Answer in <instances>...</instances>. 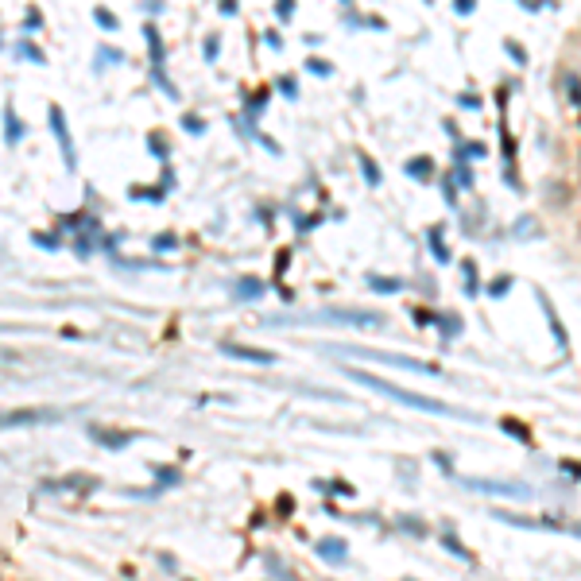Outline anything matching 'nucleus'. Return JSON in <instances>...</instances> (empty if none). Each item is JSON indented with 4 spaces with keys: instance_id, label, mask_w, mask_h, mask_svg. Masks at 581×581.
<instances>
[{
    "instance_id": "nucleus-1",
    "label": "nucleus",
    "mask_w": 581,
    "mask_h": 581,
    "mask_svg": "<svg viewBox=\"0 0 581 581\" xmlns=\"http://www.w3.org/2000/svg\"><path fill=\"white\" fill-rule=\"evenodd\" d=\"M341 372L349 376V380H356V384L372 388V392L388 395V399H395V403H403V407H415V411H423V415H446V419H469V423H473V419H477V415H469V411H457V407L442 403V399H430V395L407 392V388L392 384V380H380V376L365 372V368H341Z\"/></svg>"
},
{
    "instance_id": "nucleus-2",
    "label": "nucleus",
    "mask_w": 581,
    "mask_h": 581,
    "mask_svg": "<svg viewBox=\"0 0 581 581\" xmlns=\"http://www.w3.org/2000/svg\"><path fill=\"white\" fill-rule=\"evenodd\" d=\"M66 415L50 411V407H16V411L0 415V430H16V426H55L62 423Z\"/></svg>"
},
{
    "instance_id": "nucleus-3",
    "label": "nucleus",
    "mask_w": 581,
    "mask_h": 581,
    "mask_svg": "<svg viewBox=\"0 0 581 581\" xmlns=\"http://www.w3.org/2000/svg\"><path fill=\"white\" fill-rule=\"evenodd\" d=\"M47 120H50V132H55V140H59V148H62V163H66V171H74L78 167V148H74L70 120H66V113H62V105H50Z\"/></svg>"
},
{
    "instance_id": "nucleus-4",
    "label": "nucleus",
    "mask_w": 581,
    "mask_h": 581,
    "mask_svg": "<svg viewBox=\"0 0 581 581\" xmlns=\"http://www.w3.org/2000/svg\"><path fill=\"white\" fill-rule=\"evenodd\" d=\"M368 361H380V365H392V368H407V372H419V376H442V368L430 365V361H419V356H403V353H361Z\"/></svg>"
},
{
    "instance_id": "nucleus-5",
    "label": "nucleus",
    "mask_w": 581,
    "mask_h": 581,
    "mask_svg": "<svg viewBox=\"0 0 581 581\" xmlns=\"http://www.w3.org/2000/svg\"><path fill=\"white\" fill-rule=\"evenodd\" d=\"M465 488H477V493H493V496H520V500H527L531 496V488L520 481H481V477H469L465 481Z\"/></svg>"
},
{
    "instance_id": "nucleus-6",
    "label": "nucleus",
    "mask_w": 581,
    "mask_h": 581,
    "mask_svg": "<svg viewBox=\"0 0 581 581\" xmlns=\"http://www.w3.org/2000/svg\"><path fill=\"white\" fill-rule=\"evenodd\" d=\"M318 322H345V325H361V330H368V325H384V318L380 314H365V310H325V314H318Z\"/></svg>"
},
{
    "instance_id": "nucleus-7",
    "label": "nucleus",
    "mask_w": 581,
    "mask_h": 581,
    "mask_svg": "<svg viewBox=\"0 0 581 581\" xmlns=\"http://www.w3.org/2000/svg\"><path fill=\"white\" fill-rule=\"evenodd\" d=\"M89 438H93L97 446H105V450H124V446L136 442V434H128V430H113V426H101V423L89 426Z\"/></svg>"
},
{
    "instance_id": "nucleus-8",
    "label": "nucleus",
    "mask_w": 581,
    "mask_h": 581,
    "mask_svg": "<svg viewBox=\"0 0 581 581\" xmlns=\"http://www.w3.org/2000/svg\"><path fill=\"white\" fill-rule=\"evenodd\" d=\"M47 493H89V488H97V477L89 473H70V477H59V481H43Z\"/></svg>"
},
{
    "instance_id": "nucleus-9",
    "label": "nucleus",
    "mask_w": 581,
    "mask_h": 581,
    "mask_svg": "<svg viewBox=\"0 0 581 581\" xmlns=\"http://www.w3.org/2000/svg\"><path fill=\"white\" fill-rule=\"evenodd\" d=\"M217 349L225 356H237V361H252V365H276V353H267V349H248V345L237 341H221Z\"/></svg>"
},
{
    "instance_id": "nucleus-10",
    "label": "nucleus",
    "mask_w": 581,
    "mask_h": 581,
    "mask_svg": "<svg viewBox=\"0 0 581 581\" xmlns=\"http://www.w3.org/2000/svg\"><path fill=\"white\" fill-rule=\"evenodd\" d=\"M496 520L512 523V527H546V531H566V535H578V539H581V527H573V523H554V520H523V515H512V512H496Z\"/></svg>"
},
{
    "instance_id": "nucleus-11",
    "label": "nucleus",
    "mask_w": 581,
    "mask_h": 581,
    "mask_svg": "<svg viewBox=\"0 0 581 581\" xmlns=\"http://www.w3.org/2000/svg\"><path fill=\"white\" fill-rule=\"evenodd\" d=\"M23 136H28V124L16 117V105H12V101H4V144H8V148H16Z\"/></svg>"
},
{
    "instance_id": "nucleus-12",
    "label": "nucleus",
    "mask_w": 581,
    "mask_h": 581,
    "mask_svg": "<svg viewBox=\"0 0 581 581\" xmlns=\"http://www.w3.org/2000/svg\"><path fill=\"white\" fill-rule=\"evenodd\" d=\"M314 551L322 554L330 566H345V558H349V546H345L341 539H318V542H314Z\"/></svg>"
},
{
    "instance_id": "nucleus-13",
    "label": "nucleus",
    "mask_w": 581,
    "mask_h": 581,
    "mask_svg": "<svg viewBox=\"0 0 581 581\" xmlns=\"http://www.w3.org/2000/svg\"><path fill=\"white\" fill-rule=\"evenodd\" d=\"M144 39H148V50H151V70H163L167 66V50H163V35L155 28H144Z\"/></svg>"
},
{
    "instance_id": "nucleus-14",
    "label": "nucleus",
    "mask_w": 581,
    "mask_h": 581,
    "mask_svg": "<svg viewBox=\"0 0 581 581\" xmlns=\"http://www.w3.org/2000/svg\"><path fill=\"white\" fill-rule=\"evenodd\" d=\"M151 477H155L159 488H175V484L182 481V473H178L175 465H155V469H151Z\"/></svg>"
},
{
    "instance_id": "nucleus-15",
    "label": "nucleus",
    "mask_w": 581,
    "mask_h": 581,
    "mask_svg": "<svg viewBox=\"0 0 581 581\" xmlns=\"http://www.w3.org/2000/svg\"><path fill=\"white\" fill-rule=\"evenodd\" d=\"M148 151L159 159V163H167V159H171V144H167V136H163V132H151V136H148Z\"/></svg>"
},
{
    "instance_id": "nucleus-16",
    "label": "nucleus",
    "mask_w": 581,
    "mask_h": 581,
    "mask_svg": "<svg viewBox=\"0 0 581 581\" xmlns=\"http://www.w3.org/2000/svg\"><path fill=\"white\" fill-rule=\"evenodd\" d=\"M105 62H124V50L108 47V43H101L97 55H93V70H105Z\"/></svg>"
},
{
    "instance_id": "nucleus-17",
    "label": "nucleus",
    "mask_w": 581,
    "mask_h": 581,
    "mask_svg": "<svg viewBox=\"0 0 581 581\" xmlns=\"http://www.w3.org/2000/svg\"><path fill=\"white\" fill-rule=\"evenodd\" d=\"M16 59H31V62H35V66H47V55H43V50L35 47V43H31V39L16 43Z\"/></svg>"
},
{
    "instance_id": "nucleus-18",
    "label": "nucleus",
    "mask_w": 581,
    "mask_h": 581,
    "mask_svg": "<svg viewBox=\"0 0 581 581\" xmlns=\"http://www.w3.org/2000/svg\"><path fill=\"white\" fill-rule=\"evenodd\" d=\"M93 252H97V240H93V233H78V237H74V256L89 260Z\"/></svg>"
},
{
    "instance_id": "nucleus-19",
    "label": "nucleus",
    "mask_w": 581,
    "mask_h": 581,
    "mask_svg": "<svg viewBox=\"0 0 581 581\" xmlns=\"http://www.w3.org/2000/svg\"><path fill=\"white\" fill-rule=\"evenodd\" d=\"M233 295H237V298H260V295H264V287H260V279H237Z\"/></svg>"
},
{
    "instance_id": "nucleus-20",
    "label": "nucleus",
    "mask_w": 581,
    "mask_h": 581,
    "mask_svg": "<svg viewBox=\"0 0 581 581\" xmlns=\"http://www.w3.org/2000/svg\"><path fill=\"white\" fill-rule=\"evenodd\" d=\"M368 287L384 291V295H392V291H403V283H399V279H384V276H368Z\"/></svg>"
},
{
    "instance_id": "nucleus-21",
    "label": "nucleus",
    "mask_w": 581,
    "mask_h": 581,
    "mask_svg": "<svg viewBox=\"0 0 581 581\" xmlns=\"http://www.w3.org/2000/svg\"><path fill=\"white\" fill-rule=\"evenodd\" d=\"M361 175H365V182L368 187H380V167H376L368 155H361Z\"/></svg>"
},
{
    "instance_id": "nucleus-22",
    "label": "nucleus",
    "mask_w": 581,
    "mask_h": 581,
    "mask_svg": "<svg viewBox=\"0 0 581 581\" xmlns=\"http://www.w3.org/2000/svg\"><path fill=\"white\" fill-rule=\"evenodd\" d=\"M31 240H35L43 252H59V248H62V240L55 237V233H31Z\"/></svg>"
},
{
    "instance_id": "nucleus-23",
    "label": "nucleus",
    "mask_w": 581,
    "mask_h": 581,
    "mask_svg": "<svg viewBox=\"0 0 581 581\" xmlns=\"http://www.w3.org/2000/svg\"><path fill=\"white\" fill-rule=\"evenodd\" d=\"M175 245H178L175 233H155V237H151V252H171Z\"/></svg>"
},
{
    "instance_id": "nucleus-24",
    "label": "nucleus",
    "mask_w": 581,
    "mask_h": 581,
    "mask_svg": "<svg viewBox=\"0 0 581 581\" xmlns=\"http://www.w3.org/2000/svg\"><path fill=\"white\" fill-rule=\"evenodd\" d=\"M182 128H187L190 136H202V132H206V120L194 117V113H187V117H182Z\"/></svg>"
},
{
    "instance_id": "nucleus-25",
    "label": "nucleus",
    "mask_w": 581,
    "mask_h": 581,
    "mask_svg": "<svg viewBox=\"0 0 581 581\" xmlns=\"http://www.w3.org/2000/svg\"><path fill=\"white\" fill-rule=\"evenodd\" d=\"M407 175L411 178H430V159H415V163H407Z\"/></svg>"
},
{
    "instance_id": "nucleus-26",
    "label": "nucleus",
    "mask_w": 581,
    "mask_h": 581,
    "mask_svg": "<svg viewBox=\"0 0 581 581\" xmlns=\"http://www.w3.org/2000/svg\"><path fill=\"white\" fill-rule=\"evenodd\" d=\"M430 248H434V256L442 260V264L450 260V252H446V245H442V229H430Z\"/></svg>"
},
{
    "instance_id": "nucleus-27",
    "label": "nucleus",
    "mask_w": 581,
    "mask_h": 581,
    "mask_svg": "<svg viewBox=\"0 0 581 581\" xmlns=\"http://www.w3.org/2000/svg\"><path fill=\"white\" fill-rule=\"evenodd\" d=\"M93 20H97L105 31H117V16H113L108 8H93Z\"/></svg>"
},
{
    "instance_id": "nucleus-28",
    "label": "nucleus",
    "mask_w": 581,
    "mask_h": 581,
    "mask_svg": "<svg viewBox=\"0 0 581 581\" xmlns=\"http://www.w3.org/2000/svg\"><path fill=\"white\" fill-rule=\"evenodd\" d=\"M217 50H221V39H217V35H206V43H202V59L213 62V59H217Z\"/></svg>"
},
{
    "instance_id": "nucleus-29",
    "label": "nucleus",
    "mask_w": 581,
    "mask_h": 581,
    "mask_svg": "<svg viewBox=\"0 0 581 581\" xmlns=\"http://www.w3.org/2000/svg\"><path fill=\"white\" fill-rule=\"evenodd\" d=\"M306 66L314 70L318 78H330V74H334V66H330V62H325V59H310V62H306Z\"/></svg>"
},
{
    "instance_id": "nucleus-30",
    "label": "nucleus",
    "mask_w": 581,
    "mask_h": 581,
    "mask_svg": "<svg viewBox=\"0 0 581 581\" xmlns=\"http://www.w3.org/2000/svg\"><path fill=\"white\" fill-rule=\"evenodd\" d=\"M23 28H28V31H39V28H43V12L31 8L28 16H23Z\"/></svg>"
},
{
    "instance_id": "nucleus-31",
    "label": "nucleus",
    "mask_w": 581,
    "mask_h": 581,
    "mask_svg": "<svg viewBox=\"0 0 581 581\" xmlns=\"http://www.w3.org/2000/svg\"><path fill=\"white\" fill-rule=\"evenodd\" d=\"M500 426H504V430H512V434H515V438H520V442H527V438H531V434L523 430V426H520V423H515V419H504V423H500Z\"/></svg>"
},
{
    "instance_id": "nucleus-32",
    "label": "nucleus",
    "mask_w": 581,
    "mask_h": 581,
    "mask_svg": "<svg viewBox=\"0 0 581 581\" xmlns=\"http://www.w3.org/2000/svg\"><path fill=\"white\" fill-rule=\"evenodd\" d=\"M276 16H279V20H291V16H295V4H291V0H279V4H276Z\"/></svg>"
},
{
    "instance_id": "nucleus-33",
    "label": "nucleus",
    "mask_w": 581,
    "mask_h": 581,
    "mask_svg": "<svg viewBox=\"0 0 581 581\" xmlns=\"http://www.w3.org/2000/svg\"><path fill=\"white\" fill-rule=\"evenodd\" d=\"M279 89H283L287 97H298V86H295V78H283V82H279Z\"/></svg>"
},
{
    "instance_id": "nucleus-34",
    "label": "nucleus",
    "mask_w": 581,
    "mask_h": 581,
    "mask_svg": "<svg viewBox=\"0 0 581 581\" xmlns=\"http://www.w3.org/2000/svg\"><path fill=\"white\" fill-rule=\"evenodd\" d=\"M399 527H411V535H426V527L419 520H399Z\"/></svg>"
},
{
    "instance_id": "nucleus-35",
    "label": "nucleus",
    "mask_w": 581,
    "mask_h": 581,
    "mask_svg": "<svg viewBox=\"0 0 581 581\" xmlns=\"http://www.w3.org/2000/svg\"><path fill=\"white\" fill-rule=\"evenodd\" d=\"M508 283H512V279H496V283L488 287V291H493V295H504V291H508Z\"/></svg>"
},
{
    "instance_id": "nucleus-36",
    "label": "nucleus",
    "mask_w": 581,
    "mask_h": 581,
    "mask_svg": "<svg viewBox=\"0 0 581 581\" xmlns=\"http://www.w3.org/2000/svg\"><path fill=\"white\" fill-rule=\"evenodd\" d=\"M159 566H163V570H175V554H159Z\"/></svg>"
},
{
    "instance_id": "nucleus-37",
    "label": "nucleus",
    "mask_w": 581,
    "mask_h": 581,
    "mask_svg": "<svg viewBox=\"0 0 581 581\" xmlns=\"http://www.w3.org/2000/svg\"><path fill=\"white\" fill-rule=\"evenodd\" d=\"M562 469H570L573 477H581V465H573V461H566V465H562Z\"/></svg>"
},
{
    "instance_id": "nucleus-38",
    "label": "nucleus",
    "mask_w": 581,
    "mask_h": 581,
    "mask_svg": "<svg viewBox=\"0 0 581 581\" xmlns=\"http://www.w3.org/2000/svg\"><path fill=\"white\" fill-rule=\"evenodd\" d=\"M0 47H4V39H0Z\"/></svg>"
},
{
    "instance_id": "nucleus-39",
    "label": "nucleus",
    "mask_w": 581,
    "mask_h": 581,
    "mask_svg": "<svg viewBox=\"0 0 581 581\" xmlns=\"http://www.w3.org/2000/svg\"><path fill=\"white\" fill-rule=\"evenodd\" d=\"M187 581H190V578H187Z\"/></svg>"
}]
</instances>
